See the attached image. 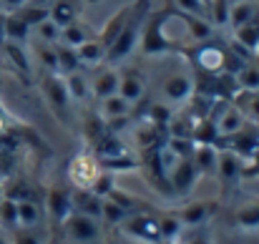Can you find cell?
Masks as SVG:
<instances>
[{
	"label": "cell",
	"instance_id": "ac0fdd59",
	"mask_svg": "<svg viewBox=\"0 0 259 244\" xmlns=\"http://www.w3.org/2000/svg\"><path fill=\"white\" fill-rule=\"evenodd\" d=\"M126 15H128V3L126 5H121L108 20H106V25L101 28V33L96 35V40L108 51L111 46H113V40L118 38V33H121V28H123V23H126Z\"/></svg>",
	"mask_w": 259,
	"mask_h": 244
},
{
	"label": "cell",
	"instance_id": "277c9868",
	"mask_svg": "<svg viewBox=\"0 0 259 244\" xmlns=\"http://www.w3.org/2000/svg\"><path fill=\"white\" fill-rule=\"evenodd\" d=\"M40 91H43V98L48 103V108L53 111V116L61 121V124H71V111H73V101L68 96V88H66V78L61 73H46L43 81H40Z\"/></svg>",
	"mask_w": 259,
	"mask_h": 244
},
{
	"label": "cell",
	"instance_id": "60d3db41",
	"mask_svg": "<svg viewBox=\"0 0 259 244\" xmlns=\"http://www.w3.org/2000/svg\"><path fill=\"white\" fill-rule=\"evenodd\" d=\"M13 244H43L35 229H15L13 232Z\"/></svg>",
	"mask_w": 259,
	"mask_h": 244
},
{
	"label": "cell",
	"instance_id": "5bb4252c",
	"mask_svg": "<svg viewBox=\"0 0 259 244\" xmlns=\"http://www.w3.org/2000/svg\"><path fill=\"white\" fill-rule=\"evenodd\" d=\"M48 212H51L53 222L61 227V222L73 212V207H71V189H66V186H53V189L48 191Z\"/></svg>",
	"mask_w": 259,
	"mask_h": 244
},
{
	"label": "cell",
	"instance_id": "d4e9b609",
	"mask_svg": "<svg viewBox=\"0 0 259 244\" xmlns=\"http://www.w3.org/2000/svg\"><path fill=\"white\" fill-rule=\"evenodd\" d=\"M33 58L38 61V66L46 68V73H58V51H56V43L35 40L33 43Z\"/></svg>",
	"mask_w": 259,
	"mask_h": 244
},
{
	"label": "cell",
	"instance_id": "52a82bcc",
	"mask_svg": "<svg viewBox=\"0 0 259 244\" xmlns=\"http://www.w3.org/2000/svg\"><path fill=\"white\" fill-rule=\"evenodd\" d=\"M123 234H131V237H139V239H146V242L161 244V229H159V219L151 217V214H131L123 224H118Z\"/></svg>",
	"mask_w": 259,
	"mask_h": 244
},
{
	"label": "cell",
	"instance_id": "7a4b0ae2",
	"mask_svg": "<svg viewBox=\"0 0 259 244\" xmlns=\"http://www.w3.org/2000/svg\"><path fill=\"white\" fill-rule=\"evenodd\" d=\"M151 8H154L151 0H134V3H128L126 23H123L118 38L113 40V46L108 48V53H106V63L113 66V63L123 61V58L139 46V35H141V30H144V23H146Z\"/></svg>",
	"mask_w": 259,
	"mask_h": 244
},
{
	"label": "cell",
	"instance_id": "1f68e13d",
	"mask_svg": "<svg viewBox=\"0 0 259 244\" xmlns=\"http://www.w3.org/2000/svg\"><path fill=\"white\" fill-rule=\"evenodd\" d=\"M88 38H91V30H88L83 23L73 20V23H68V25L61 28V40H58V43L71 46V48H78L81 43H86Z\"/></svg>",
	"mask_w": 259,
	"mask_h": 244
},
{
	"label": "cell",
	"instance_id": "7dc6e473",
	"mask_svg": "<svg viewBox=\"0 0 259 244\" xmlns=\"http://www.w3.org/2000/svg\"><path fill=\"white\" fill-rule=\"evenodd\" d=\"M0 244H10V242H8V237H5V232H3V229H0Z\"/></svg>",
	"mask_w": 259,
	"mask_h": 244
},
{
	"label": "cell",
	"instance_id": "3957f363",
	"mask_svg": "<svg viewBox=\"0 0 259 244\" xmlns=\"http://www.w3.org/2000/svg\"><path fill=\"white\" fill-rule=\"evenodd\" d=\"M227 53L229 48H222V43H211V40L194 43L191 48L184 46L181 51V56L194 66V71H201V73H222L227 63Z\"/></svg>",
	"mask_w": 259,
	"mask_h": 244
},
{
	"label": "cell",
	"instance_id": "c3c4849f",
	"mask_svg": "<svg viewBox=\"0 0 259 244\" xmlns=\"http://www.w3.org/2000/svg\"><path fill=\"white\" fill-rule=\"evenodd\" d=\"M161 244H179V239H176V242H161Z\"/></svg>",
	"mask_w": 259,
	"mask_h": 244
},
{
	"label": "cell",
	"instance_id": "681fc988",
	"mask_svg": "<svg viewBox=\"0 0 259 244\" xmlns=\"http://www.w3.org/2000/svg\"><path fill=\"white\" fill-rule=\"evenodd\" d=\"M201 3H204V5H206V8H209V0H201Z\"/></svg>",
	"mask_w": 259,
	"mask_h": 244
},
{
	"label": "cell",
	"instance_id": "30bf717a",
	"mask_svg": "<svg viewBox=\"0 0 259 244\" xmlns=\"http://www.w3.org/2000/svg\"><path fill=\"white\" fill-rule=\"evenodd\" d=\"M196 179H199V171H196V166L191 161V156L179 159V161L174 164V169L169 171V186H171L174 194H179V196L189 194L194 189Z\"/></svg>",
	"mask_w": 259,
	"mask_h": 244
},
{
	"label": "cell",
	"instance_id": "2e32d148",
	"mask_svg": "<svg viewBox=\"0 0 259 244\" xmlns=\"http://www.w3.org/2000/svg\"><path fill=\"white\" fill-rule=\"evenodd\" d=\"M176 15H179V20L186 23V30H189V35L194 38V43L211 40V35H214V25H211L209 18H204V15H194V13H181V10H176Z\"/></svg>",
	"mask_w": 259,
	"mask_h": 244
},
{
	"label": "cell",
	"instance_id": "ab89813d",
	"mask_svg": "<svg viewBox=\"0 0 259 244\" xmlns=\"http://www.w3.org/2000/svg\"><path fill=\"white\" fill-rule=\"evenodd\" d=\"M171 8L181 10V13H194V15H204L209 13V8L201 3V0H171Z\"/></svg>",
	"mask_w": 259,
	"mask_h": 244
},
{
	"label": "cell",
	"instance_id": "816d5d0a",
	"mask_svg": "<svg viewBox=\"0 0 259 244\" xmlns=\"http://www.w3.org/2000/svg\"><path fill=\"white\" fill-rule=\"evenodd\" d=\"M0 196H3V189H0Z\"/></svg>",
	"mask_w": 259,
	"mask_h": 244
},
{
	"label": "cell",
	"instance_id": "7402d4cb",
	"mask_svg": "<svg viewBox=\"0 0 259 244\" xmlns=\"http://www.w3.org/2000/svg\"><path fill=\"white\" fill-rule=\"evenodd\" d=\"M234 106L242 111L244 121L259 126V91H239L234 96Z\"/></svg>",
	"mask_w": 259,
	"mask_h": 244
},
{
	"label": "cell",
	"instance_id": "5b68a950",
	"mask_svg": "<svg viewBox=\"0 0 259 244\" xmlns=\"http://www.w3.org/2000/svg\"><path fill=\"white\" fill-rule=\"evenodd\" d=\"M61 232L68 244H96L101 239V219L81 212H71L61 222Z\"/></svg>",
	"mask_w": 259,
	"mask_h": 244
},
{
	"label": "cell",
	"instance_id": "f6af8a7d",
	"mask_svg": "<svg viewBox=\"0 0 259 244\" xmlns=\"http://www.w3.org/2000/svg\"><path fill=\"white\" fill-rule=\"evenodd\" d=\"M0 43H5V13L0 10Z\"/></svg>",
	"mask_w": 259,
	"mask_h": 244
},
{
	"label": "cell",
	"instance_id": "bcb514c9",
	"mask_svg": "<svg viewBox=\"0 0 259 244\" xmlns=\"http://www.w3.org/2000/svg\"><path fill=\"white\" fill-rule=\"evenodd\" d=\"M28 3H30V5H40V8H51L56 0H28Z\"/></svg>",
	"mask_w": 259,
	"mask_h": 244
},
{
	"label": "cell",
	"instance_id": "836d02e7",
	"mask_svg": "<svg viewBox=\"0 0 259 244\" xmlns=\"http://www.w3.org/2000/svg\"><path fill=\"white\" fill-rule=\"evenodd\" d=\"M10 13H15L25 25H30V30L40 23V20H46L48 15H51V8H40V5H30V3H25V5H20L18 10H10Z\"/></svg>",
	"mask_w": 259,
	"mask_h": 244
},
{
	"label": "cell",
	"instance_id": "f35d334b",
	"mask_svg": "<svg viewBox=\"0 0 259 244\" xmlns=\"http://www.w3.org/2000/svg\"><path fill=\"white\" fill-rule=\"evenodd\" d=\"M33 30H35V40H43V43H58L61 40V25H56L51 20V15L46 20H40Z\"/></svg>",
	"mask_w": 259,
	"mask_h": 244
},
{
	"label": "cell",
	"instance_id": "603a6c76",
	"mask_svg": "<svg viewBox=\"0 0 259 244\" xmlns=\"http://www.w3.org/2000/svg\"><path fill=\"white\" fill-rule=\"evenodd\" d=\"M131 111H134V106H131V103L123 98V96H118V93L101 98V116H103L106 121L123 118V116H131Z\"/></svg>",
	"mask_w": 259,
	"mask_h": 244
},
{
	"label": "cell",
	"instance_id": "e0dca14e",
	"mask_svg": "<svg viewBox=\"0 0 259 244\" xmlns=\"http://www.w3.org/2000/svg\"><path fill=\"white\" fill-rule=\"evenodd\" d=\"M234 40H237V46H242L247 53H257L259 51V8L244 25L234 28Z\"/></svg>",
	"mask_w": 259,
	"mask_h": 244
},
{
	"label": "cell",
	"instance_id": "484cf974",
	"mask_svg": "<svg viewBox=\"0 0 259 244\" xmlns=\"http://www.w3.org/2000/svg\"><path fill=\"white\" fill-rule=\"evenodd\" d=\"M78 58H81V66H98V63H106V48L96 40V35H91L86 43H81L78 48Z\"/></svg>",
	"mask_w": 259,
	"mask_h": 244
},
{
	"label": "cell",
	"instance_id": "cb8c5ba5",
	"mask_svg": "<svg viewBox=\"0 0 259 244\" xmlns=\"http://www.w3.org/2000/svg\"><path fill=\"white\" fill-rule=\"evenodd\" d=\"M232 224L242 232H259V201L244 204L232 214Z\"/></svg>",
	"mask_w": 259,
	"mask_h": 244
},
{
	"label": "cell",
	"instance_id": "e575fe53",
	"mask_svg": "<svg viewBox=\"0 0 259 244\" xmlns=\"http://www.w3.org/2000/svg\"><path fill=\"white\" fill-rule=\"evenodd\" d=\"M51 20L56 23V25H68V23H73L76 20V8H73V3L71 0H56L53 5H51Z\"/></svg>",
	"mask_w": 259,
	"mask_h": 244
},
{
	"label": "cell",
	"instance_id": "7bdbcfd3",
	"mask_svg": "<svg viewBox=\"0 0 259 244\" xmlns=\"http://www.w3.org/2000/svg\"><path fill=\"white\" fill-rule=\"evenodd\" d=\"M118 244H154V242H146V239H139V237H131V234L121 232V242Z\"/></svg>",
	"mask_w": 259,
	"mask_h": 244
},
{
	"label": "cell",
	"instance_id": "4fadbf2b",
	"mask_svg": "<svg viewBox=\"0 0 259 244\" xmlns=\"http://www.w3.org/2000/svg\"><path fill=\"white\" fill-rule=\"evenodd\" d=\"M211 121H214V126H217L219 139H229V136H234V134L247 124L244 116H242V111H239L234 103H224V106H222V113L214 116Z\"/></svg>",
	"mask_w": 259,
	"mask_h": 244
},
{
	"label": "cell",
	"instance_id": "d6986e66",
	"mask_svg": "<svg viewBox=\"0 0 259 244\" xmlns=\"http://www.w3.org/2000/svg\"><path fill=\"white\" fill-rule=\"evenodd\" d=\"M118 76H121L118 68H113V66L103 68V71L93 78V83H91V96L101 101V98H106V96L118 93Z\"/></svg>",
	"mask_w": 259,
	"mask_h": 244
},
{
	"label": "cell",
	"instance_id": "ffe728a7",
	"mask_svg": "<svg viewBox=\"0 0 259 244\" xmlns=\"http://www.w3.org/2000/svg\"><path fill=\"white\" fill-rule=\"evenodd\" d=\"M217 146L214 144H196L194 151H191V161L196 166L199 176H214L217 174Z\"/></svg>",
	"mask_w": 259,
	"mask_h": 244
},
{
	"label": "cell",
	"instance_id": "ba28073f",
	"mask_svg": "<svg viewBox=\"0 0 259 244\" xmlns=\"http://www.w3.org/2000/svg\"><path fill=\"white\" fill-rule=\"evenodd\" d=\"M217 176L219 181L224 184V189H232L242 176H244V164H242V156L232 149H222L217 154Z\"/></svg>",
	"mask_w": 259,
	"mask_h": 244
},
{
	"label": "cell",
	"instance_id": "b9f144b4",
	"mask_svg": "<svg viewBox=\"0 0 259 244\" xmlns=\"http://www.w3.org/2000/svg\"><path fill=\"white\" fill-rule=\"evenodd\" d=\"M181 244H211V234H209L206 224H204V227H194V232H191Z\"/></svg>",
	"mask_w": 259,
	"mask_h": 244
},
{
	"label": "cell",
	"instance_id": "83f0119b",
	"mask_svg": "<svg viewBox=\"0 0 259 244\" xmlns=\"http://www.w3.org/2000/svg\"><path fill=\"white\" fill-rule=\"evenodd\" d=\"M30 25H25L15 13H5V40L10 43H25L30 38Z\"/></svg>",
	"mask_w": 259,
	"mask_h": 244
},
{
	"label": "cell",
	"instance_id": "74e56055",
	"mask_svg": "<svg viewBox=\"0 0 259 244\" xmlns=\"http://www.w3.org/2000/svg\"><path fill=\"white\" fill-rule=\"evenodd\" d=\"M237 83H239V91H259V66L244 63L237 71Z\"/></svg>",
	"mask_w": 259,
	"mask_h": 244
},
{
	"label": "cell",
	"instance_id": "4dcf8cb0",
	"mask_svg": "<svg viewBox=\"0 0 259 244\" xmlns=\"http://www.w3.org/2000/svg\"><path fill=\"white\" fill-rule=\"evenodd\" d=\"M131 214H134V212H128L126 207H121V204H118V201H113L111 196H106V199H103V207H101V222L118 227V224H123Z\"/></svg>",
	"mask_w": 259,
	"mask_h": 244
},
{
	"label": "cell",
	"instance_id": "d6a6232c",
	"mask_svg": "<svg viewBox=\"0 0 259 244\" xmlns=\"http://www.w3.org/2000/svg\"><path fill=\"white\" fill-rule=\"evenodd\" d=\"M56 51H58V73H73V71H81V58H78V51L71 48V46H63V43H56Z\"/></svg>",
	"mask_w": 259,
	"mask_h": 244
},
{
	"label": "cell",
	"instance_id": "8992f818",
	"mask_svg": "<svg viewBox=\"0 0 259 244\" xmlns=\"http://www.w3.org/2000/svg\"><path fill=\"white\" fill-rule=\"evenodd\" d=\"M101 171H103L101 164L96 159V154H91V151L76 154L68 164V179H71L73 189H91Z\"/></svg>",
	"mask_w": 259,
	"mask_h": 244
},
{
	"label": "cell",
	"instance_id": "44dd1931",
	"mask_svg": "<svg viewBox=\"0 0 259 244\" xmlns=\"http://www.w3.org/2000/svg\"><path fill=\"white\" fill-rule=\"evenodd\" d=\"M18 201V224L23 227V229H35L38 224H40V217H43V212H40V204L33 199V196H28V199H15ZM18 227V229H20Z\"/></svg>",
	"mask_w": 259,
	"mask_h": 244
},
{
	"label": "cell",
	"instance_id": "4316f807",
	"mask_svg": "<svg viewBox=\"0 0 259 244\" xmlns=\"http://www.w3.org/2000/svg\"><path fill=\"white\" fill-rule=\"evenodd\" d=\"M20 224H18V201L8 194L0 196V229L3 232H15Z\"/></svg>",
	"mask_w": 259,
	"mask_h": 244
},
{
	"label": "cell",
	"instance_id": "ee69618b",
	"mask_svg": "<svg viewBox=\"0 0 259 244\" xmlns=\"http://www.w3.org/2000/svg\"><path fill=\"white\" fill-rule=\"evenodd\" d=\"M28 0H0V8H8V10H18L20 5H25Z\"/></svg>",
	"mask_w": 259,
	"mask_h": 244
},
{
	"label": "cell",
	"instance_id": "8d00e7d4",
	"mask_svg": "<svg viewBox=\"0 0 259 244\" xmlns=\"http://www.w3.org/2000/svg\"><path fill=\"white\" fill-rule=\"evenodd\" d=\"M159 229H161V242H176L184 232V224L176 219V214H164L159 217Z\"/></svg>",
	"mask_w": 259,
	"mask_h": 244
},
{
	"label": "cell",
	"instance_id": "9c48e42d",
	"mask_svg": "<svg viewBox=\"0 0 259 244\" xmlns=\"http://www.w3.org/2000/svg\"><path fill=\"white\" fill-rule=\"evenodd\" d=\"M194 93V78L184 71H176L169 73L164 81H161V96L169 101V103H184L189 101Z\"/></svg>",
	"mask_w": 259,
	"mask_h": 244
},
{
	"label": "cell",
	"instance_id": "d590c367",
	"mask_svg": "<svg viewBox=\"0 0 259 244\" xmlns=\"http://www.w3.org/2000/svg\"><path fill=\"white\" fill-rule=\"evenodd\" d=\"M3 46H5V51H8V58H10L13 66L18 68V73H20V76H28V73H30V61H28L25 48H23L20 43H10V40H5Z\"/></svg>",
	"mask_w": 259,
	"mask_h": 244
},
{
	"label": "cell",
	"instance_id": "8fae6325",
	"mask_svg": "<svg viewBox=\"0 0 259 244\" xmlns=\"http://www.w3.org/2000/svg\"><path fill=\"white\" fill-rule=\"evenodd\" d=\"M118 96H123L131 106L141 103L144 96H146V78H144V73L136 71V68H126L118 76Z\"/></svg>",
	"mask_w": 259,
	"mask_h": 244
},
{
	"label": "cell",
	"instance_id": "f1b7e54d",
	"mask_svg": "<svg viewBox=\"0 0 259 244\" xmlns=\"http://www.w3.org/2000/svg\"><path fill=\"white\" fill-rule=\"evenodd\" d=\"M66 88H68V96L73 103H83L91 98V86H88L86 76L81 71H73L66 76Z\"/></svg>",
	"mask_w": 259,
	"mask_h": 244
},
{
	"label": "cell",
	"instance_id": "7c38bea8",
	"mask_svg": "<svg viewBox=\"0 0 259 244\" xmlns=\"http://www.w3.org/2000/svg\"><path fill=\"white\" fill-rule=\"evenodd\" d=\"M217 212V204L214 201H189L186 207H181L179 212H174L176 214V219L184 224V227H204L209 219H211V214Z\"/></svg>",
	"mask_w": 259,
	"mask_h": 244
},
{
	"label": "cell",
	"instance_id": "f546056e",
	"mask_svg": "<svg viewBox=\"0 0 259 244\" xmlns=\"http://www.w3.org/2000/svg\"><path fill=\"white\" fill-rule=\"evenodd\" d=\"M259 3L254 0H242V3H232V8H229V20H227V25L234 30V28H239V25H244L254 13H257Z\"/></svg>",
	"mask_w": 259,
	"mask_h": 244
},
{
	"label": "cell",
	"instance_id": "f907efd6",
	"mask_svg": "<svg viewBox=\"0 0 259 244\" xmlns=\"http://www.w3.org/2000/svg\"><path fill=\"white\" fill-rule=\"evenodd\" d=\"M88 3H101V0H88Z\"/></svg>",
	"mask_w": 259,
	"mask_h": 244
},
{
	"label": "cell",
	"instance_id": "6da1fadb",
	"mask_svg": "<svg viewBox=\"0 0 259 244\" xmlns=\"http://www.w3.org/2000/svg\"><path fill=\"white\" fill-rule=\"evenodd\" d=\"M174 18H176V10L171 5H164L159 10L151 8V13L144 23V30L139 35V46H141L144 56H171V53L181 56L184 46L166 35V28H169V23Z\"/></svg>",
	"mask_w": 259,
	"mask_h": 244
},
{
	"label": "cell",
	"instance_id": "9a60e30c",
	"mask_svg": "<svg viewBox=\"0 0 259 244\" xmlns=\"http://www.w3.org/2000/svg\"><path fill=\"white\" fill-rule=\"evenodd\" d=\"M71 207H73V212H81V214L101 219L103 199L98 194H93L91 189H71Z\"/></svg>",
	"mask_w": 259,
	"mask_h": 244
}]
</instances>
